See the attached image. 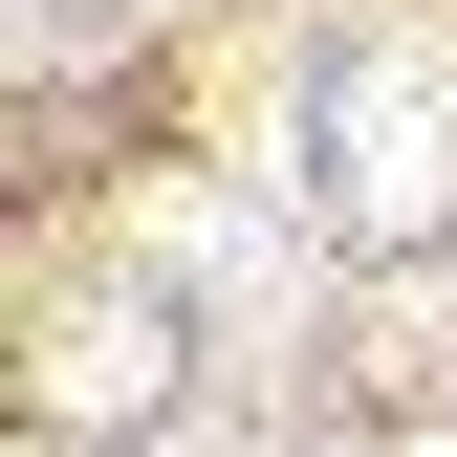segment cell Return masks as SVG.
I'll return each mask as SVG.
<instances>
[{
	"instance_id": "4",
	"label": "cell",
	"mask_w": 457,
	"mask_h": 457,
	"mask_svg": "<svg viewBox=\"0 0 457 457\" xmlns=\"http://www.w3.org/2000/svg\"><path fill=\"white\" fill-rule=\"evenodd\" d=\"M22 22H44V44H87V0H22Z\"/></svg>"
},
{
	"instance_id": "1",
	"label": "cell",
	"mask_w": 457,
	"mask_h": 457,
	"mask_svg": "<svg viewBox=\"0 0 457 457\" xmlns=\"http://www.w3.org/2000/svg\"><path fill=\"white\" fill-rule=\"evenodd\" d=\"M327 218H457V66L436 44H349L327 66Z\"/></svg>"
},
{
	"instance_id": "5",
	"label": "cell",
	"mask_w": 457,
	"mask_h": 457,
	"mask_svg": "<svg viewBox=\"0 0 457 457\" xmlns=\"http://www.w3.org/2000/svg\"><path fill=\"white\" fill-rule=\"evenodd\" d=\"M436 457H457V436H436Z\"/></svg>"
},
{
	"instance_id": "2",
	"label": "cell",
	"mask_w": 457,
	"mask_h": 457,
	"mask_svg": "<svg viewBox=\"0 0 457 457\" xmlns=\"http://www.w3.org/2000/svg\"><path fill=\"white\" fill-rule=\"evenodd\" d=\"M153 240H175L218 305H283V240H262V196H153Z\"/></svg>"
},
{
	"instance_id": "3",
	"label": "cell",
	"mask_w": 457,
	"mask_h": 457,
	"mask_svg": "<svg viewBox=\"0 0 457 457\" xmlns=\"http://www.w3.org/2000/svg\"><path fill=\"white\" fill-rule=\"evenodd\" d=\"M131 370H175V349H153V305H87V327H44V392H66V414H131Z\"/></svg>"
}]
</instances>
